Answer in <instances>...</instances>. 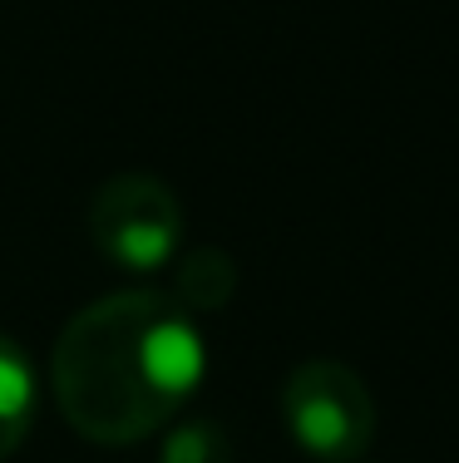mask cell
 <instances>
[{
    "mask_svg": "<svg viewBox=\"0 0 459 463\" xmlns=\"http://www.w3.org/2000/svg\"><path fill=\"white\" fill-rule=\"evenodd\" d=\"M203 380V335L163 291H114L70 316L50 384L80 439L124 449L158 434Z\"/></svg>",
    "mask_w": 459,
    "mask_h": 463,
    "instance_id": "cell-1",
    "label": "cell"
},
{
    "mask_svg": "<svg viewBox=\"0 0 459 463\" xmlns=\"http://www.w3.org/2000/svg\"><path fill=\"white\" fill-rule=\"evenodd\" d=\"M237 291V261L217 247H193L173 267V301L188 316H213L233 301Z\"/></svg>",
    "mask_w": 459,
    "mask_h": 463,
    "instance_id": "cell-4",
    "label": "cell"
},
{
    "mask_svg": "<svg viewBox=\"0 0 459 463\" xmlns=\"http://www.w3.org/2000/svg\"><path fill=\"white\" fill-rule=\"evenodd\" d=\"M158 463H233V444H227V434L217 424L188 419V424L163 434Z\"/></svg>",
    "mask_w": 459,
    "mask_h": 463,
    "instance_id": "cell-6",
    "label": "cell"
},
{
    "mask_svg": "<svg viewBox=\"0 0 459 463\" xmlns=\"http://www.w3.org/2000/svg\"><path fill=\"white\" fill-rule=\"evenodd\" d=\"M282 419L321 463H356L376 439V400L341 360H306L292 370L282 384Z\"/></svg>",
    "mask_w": 459,
    "mask_h": 463,
    "instance_id": "cell-2",
    "label": "cell"
},
{
    "mask_svg": "<svg viewBox=\"0 0 459 463\" xmlns=\"http://www.w3.org/2000/svg\"><path fill=\"white\" fill-rule=\"evenodd\" d=\"M35 424V370L15 340L0 335V463L25 444Z\"/></svg>",
    "mask_w": 459,
    "mask_h": 463,
    "instance_id": "cell-5",
    "label": "cell"
},
{
    "mask_svg": "<svg viewBox=\"0 0 459 463\" xmlns=\"http://www.w3.org/2000/svg\"><path fill=\"white\" fill-rule=\"evenodd\" d=\"M90 241L119 271H163L183 241V207L168 183L119 173L90 203Z\"/></svg>",
    "mask_w": 459,
    "mask_h": 463,
    "instance_id": "cell-3",
    "label": "cell"
}]
</instances>
